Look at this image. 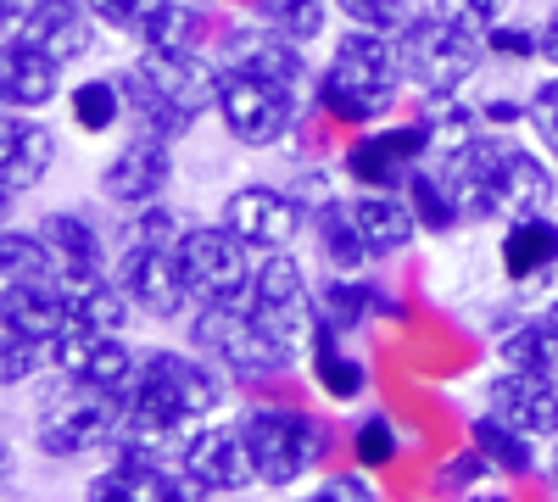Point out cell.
I'll return each instance as SVG.
<instances>
[{
	"label": "cell",
	"instance_id": "9a60e30c",
	"mask_svg": "<svg viewBox=\"0 0 558 502\" xmlns=\"http://www.w3.org/2000/svg\"><path fill=\"white\" fill-rule=\"evenodd\" d=\"M68 318L73 313H68L62 280H7V291H0V330L51 346V357H57V341L68 335Z\"/></svg>",
	"mask_w": 558,
	"mask_h": 502
},
{
	"label": "cell",
	"instance_id": "bcb514c9",
	"mask_svg": "<svg viewBox=\"0 0 558 502\" xmlns=\"http://www.w3.org/2000/svg\"><path fill=\"white\" fill-rule=\"evenodd\" d=\"M486 45H492V51L497 57H536V34L531 28H486Z\"/></svg>",
	"mask_w": 558,
	"mask_h": 502
},
{
	"label": "cell",
	"instance_id": "30bf717a",
	"mask_svg": "<svg viewBox=\"0 0 558 502\" xmlns=\"http://www.w3.org/2000/svg\"><path fill=\"white\" fill-rule=\"evenodd\" d=\"M118 285L140 313H151V318H173L184 307V296H191L179 252L173 246H146V241H129V252L118 262Z\"/></svg>",
	"mask_w": 558,
	"mask_h": 502
},
{
	"label": "cell",
	"instance_id": "4dcf8cb0",
	"mask_svg": "<svg viewBox=\"0 0 558 502\" xmlns=\"http://www.w3.org/2000/svg\"><path fill=\"white\" fill-rule=\"evenodd\" d=\"M68 330H84V335H118L123 330V318H129V302L107 285V280H96V285H73L68 291Z\"/></svg>",
	"mask_w": 558,
	"mask_h": 502
},
{
	"label": "cell",
	"instance_id": "d4e9b609",
	"mask_svg": "<svg viewBox=\"0 0 558 502\" xmlns=\"http://www.w3.org/2000/svg\"><path fill=\"white\" fill-rule=\"evenodd\" d=\"M502 268H508V280H547V273L558 268V223L547 212H525L508 223V235H502Z\"/></svg>",
	"mask_w": 558,
	"mask_h": 502
},
{
	"label": "cell",
	"instance_id": "d6986e66",
	"mask_svg": "<svg viewBox=\"0 0 558 502\" xmlns=\"http://www.w3.org/2000/svg\"><path fill=\"white\" fill-rule=\"evenodd\" d=\"M51 162H57L51 128L34 123L17 107H0V185H7V191H28V185L45 179Z\"/></svg>",
	"mask_w": 558,
	"mask_h": 502
},
{
	"label": "cell",
	"instance_id": "e0dca14e",
	"mask_svg": "<svg viewBox=\"0 0 558 502\" xmlns=\"http://www.w3.org/2000/svg\"><path fill=\"white\" fill-rule=\"evenodd\" d=\"M140 73H146L162 96L179 107V112H191V118H202L207 107H218V89H223V78H218V68H207L196 51H151L134 62Z\"/></svg>",
	"mask_w": 558,
	"mask_h": 502
},
{
	"label": "cell",
	"instance_id": "f35d334b",
	"mask_svg": "<svg viewBox=\"0 0 558 502\" xmlns=\"http://www.w3.org/2000/svg\"><path fill=\"white\" fill-rule=\"evenodd\" d=\"M525 123L536 128V140L558 157V73H553V78H542V84L531 89V101H525Z\"/></svg>",
	"mask_w": 558,
	"mask_h": 502
},
{
	"label": "cell",
	"instance_id": "f907efd6",
	"mask_svg": "<svg viewBox=\"0 0 558 502\" xmlns=\"http://www.w3.org/2000/svg\"><path fill=\"white\" fill-rule=\"evenodd\" d=\"M12 17H23V12H17V7H7V0H0V28H7Z\"/></svg>",
	"mask_w": 558,
	"mask_h": 502
},
{
	"label": "cell",
	"instance_id": "ffe728a7",
	"mask_svg": "<svg viewBox=\"0 0 558 502\" xmlns=\"http://www.w3.org/2000/svg\"><path fill=\"white\" fill-rule=\"evenodd\" d=\"M179 497H202L184 469H162L157 458H118V469L89 480V502H179Z\"/></svg>",
	"mask_w": 558,
	"mask_h": 502
},
{
	"label": "cell",
	"instance_id": "7402d4cb",
	"mask_svg": "<svg viewBox=\"0 0 558 502\" xmlns=\"http://www.w3.org/2000/svg\"><path fill=\"white\" fill-rule=\"evenodd\" d=\"M223 73H252V78H274V84H296L302 78V57L286 45L279 28H229L223 34Z\"/></svg>",
	"mask_w": 558,
	"mask_h": 502
},
{
	"label": "cell",
	"instance_id": "484cf974",
	"mask_svg": "<svg viewBox=\"0 0 558 502\" xmlns=\"http://www.w3.org/2000/svg\"><path fill=\"white\" fill-rule=\"evenodd\" d=\"M352 223H357V235L368 246V257H397L413 230H418V218L408 201H397L391 191H375V196H357L352 201Z\"/></svg>",
	"mask_w": 558,
	"mask_h": 502
},
{
	"label": "cell",
	"instance_id": "60d3db41",
	"mask_svg": "<svg viewBox=\"0 0 558 502\" xmlns=\"http://www.w3.org/2000/svg\"><path fill=\"white\" fill-rule=\"evenodd\" d=\"M397 430H391V419L386 414H368L363 425H357V464H368V469H380V464H391L397 458Z\"/></svg>",
	"mask_w": 558,
	"mask_h": 502
},
{
	"label": "cell",
	"instance_id": "74e56055",
	"mask_svg": "<svg viewBox=\"0 0 558 502\" xmlns=\"http://www.w3.org/2000/svg\"><path fill=\"white\" fill-rule=\"evenodd\" d=\"M39 363H51V346L0 330V385H23V380L39 369Z\"/></svg>",
	"mask_w": 558,
	"mask_h": 502
},
{
	"label": "cell",
	"instance_id": "ee69618b",
	"mask_svg": "<svg viewBox=\"0 0 558 502\" xmlns=\"http://www.w3.org/2000/svg\"><path fill=\"white\" fill-rule=\"evenodd\" d=\"M502 7H508V0H436L441 17H452V23H463V28H475V34L497 28V23H502Z\"/></svg>",
	"mask_w": 558,
	"mask_h": 502
},
{
	"label": "cell",
	"instance_id": "cb8c5ba5",
	"mask_svg": "<svg viewBox=\"0 0 558 502\" xmlns=\"http://www.w3.org/2000/svg\"><path fill=\"white\" fill-rule=\"evenodd\" d=\"M17 34L45 45L57 62H73L89 45V7L84 0H28L17 17Z\"/></svg>",
	"mask_w": 558,
	"mask_h": 502
},
{
	"label": "cell",
	"instance_id": "4316f807",
	"mask_svg": "<svg viewBox=\"0 0 558 502\" xmlns=\"http://www.w3.org/2000/svg\"><path fill=\"white\" fill-rule=\"evenodd\" d=\"M307 346H313V375H318V385L330 391L336 402H352V396L363 391V363L341 352V341H336V318H318Z\"/></svg>",
	"mask_w": 558,
	"mask_h": 502
},
{
	"label": "cell",
	"instance_id": "7c38bea8",
	"mask_svg": "<svg viewBox=\"0 0 558 502\" xmlns=\"http://www.w3.org/2000/svg\"><path fill=\"white\" fill-rule=\"evenodd\" d=\"M486 414L514 425L531 441H553L558 436V380L531 375V369H508L486 385Z\"/></svg>",
	"mask_w": 558,
	"mask_h": 502
},
{
	"label": "cell",
	"instance_id": "5b68a950",
	"mask_svg": "<svg viewBox=\"0 0 558 502\" xmlns=\"http://www.w3.org/2000/svg\"><path fill=\"white\" fill-rule=\"evenodd\" d=\"M191 341L207 357H218L229 375H241V380H268V375H279L291 363V352L279 346L252 313H235L229 302H202L196 325H191Z\"/></svg>",
	"mask_w": 558,
	"mask_h": 502
},
{
	"label": "cell",
	"instance_id": "836d02e7",
	"mask_svg": "<svg viewBox=\"0 0 558 502\" xmlns=\"http://www.w3.org/2000/svg\"><path fill=\"white\" fill-rule=\"evenodd\" d=\"M0 280H57V252L39 235L0 230Z\"/></svg>",
	"mask_w": 558,
	"mask_h": 502
},
{
	"label": "cell",
	"instance_id": "52a82bcc",
	"mask_svg": "<svg viewBox=\"0 0 558 502\" xmlns=\"http://www.w3.org/2000/svg\"><path fill=\"white\" fill-rule=\"evenodd\" d=\"M123 430V391H101V385H78L68 396H57L39 414V446L51 458H78L89 446H107Z\"/></svg>",
	"mask_w": 558,
	"mask_h": 502
},
{
	"label": "cell",
	"instance_id": "7dc6e473",
	"mask_svg": "<svg viewBox=\"0 0 558 502\" xmlns=\"http://www.w3.org/2000/svg\"><path fill=\"white\" fill-rule=\"evenodd\" d=\"M313 497L318 502H368V497H375V486H368L363 475H336V480H324Z\"/></svg>",
	"mask_w": 558,
	"mask_h": 502
},
{
	"label": "cell",
	"instance_id": "c3c4849f",
	"mask_svg": "<svg viewBox=\"0 0 558 502\" xmlns=\"http://www.w3.org/2000/svg\"><path fill=\"white\" fill-rule=\"evenodd\" d=\"M536 57L547 62V68H558V7L547 12V23L536 28Z\"/></svg>",
	"mask_w": 558,
	"mask_h": 502
},
{
	"label": "cell",
	"instance_id": "d6a6232c",
	"mask_svg": "<svg viewBox=\"0 0 558 502\" xmlns=\"http://www.w3.org/2000/svg\"><path fill=\"white\" fill-rule=\"evenodd\" d=\"M402 191H408V207H413V218L425 223V230H441V235L458 230L463 212H458V201H452V191H447L441 173H418V168H413Z\"/></svg>",
	"mask_w": 558,
	"mask_h": 502
},
{
	"label": "cell",
	"instance_id": "7a4b0ae2",
	"mask_svg": "<svg viewBox=\"0 0 558 502\" xmlns=\"http://www.w3.org/2000/svg\"><path fill=\"white\" fill-rule=\"evenodd\" d=\"M397 39H386L380 28H352L330 68H324V84H318V101L330 118L341 123H375L380 112H391L397 101Z\"/></svg>",
	"mask_w": 558,
	"mask_h": 502
},
{
	"label": "cell",
	"instance_id": "7bdbcfd3",
	"mask_svg": "<svg viewBox=\"0 0 558 502\" xmlns=\"http://www.w3.org/2000/svg\"><path fill=\"white\" fill-rule=\"evenodd\" d=\"M324 307L336 313V325H357V318H368V307H380V313H386V302H380L375 291H363V285H347V280L324 291Z\"/></svg>",
	"mask_w": 558,
	"mask_h": 502
},
{
	"label": "cell",
	"instance_id": "ab89813d",
	"mask_svg": "<svg viewBox=\"0 0 558 502\" xmlns=\"http://www.w3.org/2000/svg\"><path fill=\"white\" fill-rule=\"evenodd\" d=\"M89 17H101L107 28H123V34H146L151 12L162 7V0H84Z\"/></svg>",
	"mask_w": 558,
	"mask_h": 502
},
{
	"label": "cell",
	"instance_id": "8fae6325",
	"mask_svg": "<svg viewBox=\"0 0 558 502\" xmlns=\"http://www.w3.org/2000/svg\"><path fill=\"white\" fill-rule=\"evenodd\" d=\"M425 151H430V123L418 118V123H402V128H386V134H363L347 151V168L368 191H402Z\"/></svg>",
	"mask_w": 558,
	"mask_h": 502
},
{
	"label": "cell",
	"instance_id": "db71d44e",
	"mask_svg": "<svg viewBox=\"0 0 558 502\" xmlns=\"http://www.w3.org/2000/svg\"><path fill=\"white\" fill-rule=\"evenodd\" d=\"M553 325H558V302H553Z\"/></svg>",
	"mask_w": 558,
	"mask_h": 502
},
{
	"label": "cell",
	"instance_id": "5bb4252c",
	"mask_svg": "<svg viewBox=\"0 0 558 502\" xmlns=\"http://www.w3.org/2000/svg\"><path fill=\"white\" fill-rule=\"evenodd\" d=\"M179 469H184V480H191L202 497L241 491L246 480H257L241 430H191V441L179 446Z\"/></svg>",
	"mask_w": 558,
	"mask_h": 502
},
{
	"label": "cell",
	"instance_id": "681fc988",
	"mask_svg": "<svg viewBox=\"0 0 558 502\" xmlns=\"http://www.w3.org/2000/svg\"><path fill=\"white\" fill-rule=\"evenodd\" d=\"M12 469H17V458H12V441H7V430H0V480H12Z\"/></svg>",
	"mask_w": 558,
	"mask_h": 502
},
{
	"label": "cell",
	"instance_id": "277c9868",
	"mask_svg": "<svg viewBox=\"0 0 558 502\" xmlns=\"http://www.w3.org/2000/svg\"><path fill=\"white\" fill-rule=\"evenodd\" d=\"M241 436H246V452H252V469L263 486H296L318 458H324V430L296 414V407H279V402H263L241 419Z\"/></svg>",
	"mask_w": 558,
	"mask_h": 502
},
{
	"label": "cell",
	"instance_id": "f1b7e54d",
	"mask_svg": "<svg viewBox=\"0 0 558 502\" xmlns=\"http://www.w3.org/2000/svg\"><path fill=\"white\" fill-rule=\"evenodd\" d=\"M470 441H475V452H481V458H486L492 469H502V475H514V480H525V475L536 469V452H531V436H520L514 425H502V419H492V414H481V419H475Z\"/></svg>",
	"mask_w": 558,
	"mask_h": 502
},
{
	"label": "cell",
	"instance_id": "4fadbf2b",
	"mask_svg": "<svg viewBox=\"0 0 558 502\" xmlns=\"http://www.w3.org/2000/svg\"><path fill=\"white\" fill-rule=\"evenodd\" d=\"M223 230H235L252 252H286L302 230V207L286 191L246 185L223 201Z\"/></svg>",
	"mask_w": 558,
	"mask_h": 502
},
{
	"label": "cell",
	"instance_id": "6da1fadb",
	"mask_svg": "<svg viewBox=\"0 0 558 502\" xmlns=\"http://www.w3.org/2000/svg\"><path fill=\"white\" fill-rule=\"evenodd\" d=\"M463 218H502L514 223L525 212H547L553 201V173L536 151L502 134H475L470 146H458L436 168Z\"/></svg>",
	"mask_w": 558,
	"mask_h": 502
},
{
	"label": "cell",
	"instance_id": "e575fe53",
	"mask_svg": "<svg viewBox=\"0 0 558 502\" xmlns=\"http://www.w3.org/2000/svg\"><path fill=\"white\" fill-rule=\"evenodd\" d=\"M140 39L157 45V51H191V45H202V12L191 0H162Z\"/></svg>",
	"mask_w": 558,
	"mask_h": 502
},
{
	"label": "cell",
	"instance_id": "3957f363",
	"mask_svg": "<svg viewBox=\"0 0 558 502\" xmlns=\"http://www.w3.org/2000/svg\"><path fill=\"white\" fill-rule=\"evenodd\" d=\"M481 51H486V34L463 28L441 12L408 17V28H397V68L430 96H458V84L481 68Z\"/></svg>",
	"mask_w": 558,
	"mask_h": 502
},
{
	"label": "cell",
	"instance_id": "ac0fdd59",
	"mask_svg": "<svg viewBox=\"0 0 558 502\" xmlns=\"http://www.w3.org/2000/svg\"><path fill=\"white\" fill-rule=\"evenodd\" d=\"M57 78H62V62L45 45H34L23 34L0 45V107H17V112L51 107Z\"/></svg>",
	"mask_w": 558,
	"mask_h": 502
},
{
	"label": "cell",
	"instance_id": "9c48e42d",
	"mask_svg": "<svg viewBox=\"0 0 558 502\" xmlns=\"http://www.w3.org/2000/svg\"><path fill=\"white\" fill-rule=\"evenodd\" d=\"M218 112L229 123V134L246 146H274L279 134L291 128V84H274V78H252V73H223L218 89Z\"/></svg>",
	"mask_w": 558,
	"mask_h": 502
},
{
	"label": "cell",
	"instance_id": "8d00e7d4",
	"mask_svg": "<svg viewBox=\"0 0 558 502\" xmlns=\"http://www.w3.org/2000/svg\"><path fill=\"white\" fill-rule=\"evenodd\" d=\"M257 17L286 39H313L324 28V0H252Z\"/></svg>",
	"mask_w": 558,
	"mask_h": 502
},
{
	"label": "cell",
	"instance_id": "d590c367",
	"mask_svg": "<svg viewBox=\"0 0 558 502\" xmlns=\"http://www.w3.org/2000/svg\"><path fill=\"white\" fill-rule=\"evenodd\" d=\"M123 112V84L118 78H89L73 89V123L89 128V134H107Z\"/></svg>",
	"mask_w": 558,
	"mask_h": 502
},
{
	"label": "cell",
	"instance_id": "816d5d0a",
	"mask_svg": "<svg viewBox=\"0 0 558 502\" xmlns=\"http://www.w3.org/2000/svg\"><path fill=\"white\" fill-rule=\"evenodd\" d=\"M7 207H12V191H7V185H0V218H7Z\"/></svg>",
	"mask_w": 558,
	"mask_h": 502
},
{
	"label": "cell",
	"instance_id": "2e32d148",
	"mask_svg": "<svg viewBox=\"0 0 558 502\" xmlns=\"http://www.w3.org/2000/svg\"><path fill=\"white\" fill-rule=\"evenodd\" d=\"M173 179V157H168V140L162 134H134V140L107 162L101 173V191L123 207H146L162 196V185Z\"/></svg>",
	"mask_w": 558,
	"mask_h": 502
},
{
	"label": "cell",
	"instance_id": "8992f818",
	"mask_svg": "<svg viewBox=\"0 0 558 502\" xmlns=\"http://www.w3.org/2000/svg\"><path fill=\"white\" fill-rule=\"evenodd\" d=\"M246 296H252L246 313H252L257 325H263L279 346H286L291 357L313 341L318 313H313V296H307V280H302L296 257H286V252H263V268H252Z\"/></svg>",
	"mask_w": 558,
	"mask_h": 502
},
{
	"label": "cell",
	"instance_id": "f6af8a7d",
	"mask_svg": "<svg viewBox=\"0 0 558 502\" xmlns=\"http://www.w3.org/2000/svg\"><path fill=\"white\" fill-rule=\"evenodd\" d=\"M179 218L168 212V207H146V212H140L134 218V235L129 241H146V246H179Z\"/></svg>",
	"mask_w": 558,
	"mask_h": 502
},
{
	"label": "cell",
	"instance_id": "f5cc1de1",
	"mask_svg": "<svg viewBox=\"0 0 558 502\" xmlns=\"http://www.w3.org/2000/svg\"><path fill=\"white\" fill-rule=\"evenodd\" d=\"M553 486H558V452H553Z\"/></svg>",
	"mask_w": 558,
	"mask_h": 502
},
{
	"label": "cell",
	"instance_id": "1f68e13d",
	"mask_svg": "<svg viewBox=\"0 0 558 502\" xmlns=\"http://www.w3.org/2000/svg\"><path fill=\"white\" fill-rule=\"evenodd\" d=\"M118 84H123V101L140 112V123H146V134H162V140H173V134H184V128L196 123L191 112H179V107H173V101H168L140 68H129Z\"/></svg>",
	"mask_w": 558,
	"mask_h": 502
},
{
	"label": "cell",
	"instance_id": "83f0119b",
	"mask_svg": "<svg viewBox=\"0 0 558 502\" xmlns=\"http://www.w3.org/2000/svg\"><path fill=\"white\" fill-rule=\"evenodd\" d=\"M313 235H318L324 257H330V268H341V273H357L368 262V246H363L357 223H352V201H318Z\"/></svg>",
	"mask_w": 558,
	"mask_h": 502
},
{
	"label": "cell",
	"instance_id": "44dd1931",
	"mask_svg": "<svg viewBox=\"0 0 558 502\" xmlns=\"http://www.w3.org/2000/svg\"><path fill=\"white\" fill-rule=\"evenodd\" d=\"M57 363L78 380V385H101V391H123L134 380V352L118 335H84L68 330L57 341Z\"/></svg>",
	"mask_w": 558,
	"mask_h": 502
},
{
	"label": "cell",
	"instance_id": "ba28073f",
	"mask_svg": "<svg viewBox=\"0 0 558 502\" xmlns=\"http://www.w3.org/2000/svg\"><path fill=\"white\" fill-rule=\"evenodd\" d=\"M179 268H184V285L202 302H235L252 285V262H246V241L235 230H184L179 235Z\"/></svg>",
	"mask_w": 558,
	"mask_h": 502
},
{
	"label": "cell",
	"instance_id": "f546056e",
	"mask_svg": "<svg viewBox=\"0 0 558 502\" xmlns=\"http://www.w3.org/2000/svg\"><path fill=\"white\" fill-rule=\"evenodd\" d=\"M497 352H502L508 369H531V375L558 380V325H553V313L531 318V325H520L514 335H502Z\"/></svg>",
	"mask_w": 558,
	"mask_h": 502
},
{
	"label": "cell",
	"instance_id": "603a6c76",
	"mask_svg": "<svg viewBox=\"0 0 558 502\" xmlns=\"http://www.w3.org/2000/svg\"><path fill=\"white\" fill-rule=\"evenodd\" d=\"M39 241L57 252V280L73 285H96L101 280V241L78 212H45L39 218Z\"/></svg>",
	"mask_w": 558,
	"mask_h": 502
},
{
	"label": "cell",
	"instance_id": "b9f144b4",
	"mask_svg": "<svg viewBox=\"0 0 558 502\" xmlns=\"http://www.w3.org/2000/svg\"><path fill=\"white\" fill-rule=\"evenodd\" d=\"M336 7H341L357 28H380V34L408 28V7H402V0H336Z\"/></svg>",
	"mask_w": 558,
	"mask_h": 502
}]
</instances>
